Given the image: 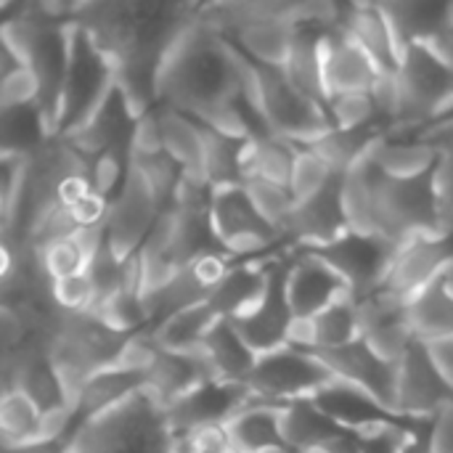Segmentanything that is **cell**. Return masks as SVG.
<instances>
[{
    "label": "cell",
    "instance_id": "cell-1",
    "mask_svg": "<svg viewBox=\"0 0 453 453\" xmlns=\"http://www.w3.org/2000/svg\"><path fill=\"white\" fill-rule=\"evenodd\" d=\"M199 3H77L74 21L109 53L117 88L138 117L159 106V80L173 45L196 19Z\"/></svg>",
    "mask_w": 453,
    "mask_h": 453
},
{
    "label": "cell",
    "instance_id": "cell-2",
    "mask_svg": "<svg viewBox=\"0 0 453 453\" xmlns=\"http://www.w3.org/2000/svg\"><path fill=\"white\" fill-rule=\"evenodd\" d=\"M250 61L196 13L170 50L159 80V106L180 111L199 125L250 98Z\"/></svg>",
    "mask_w": 453,
    "mask_h": 453
},
{
    "label": "cell",
    "instance_id": "cell-3",
    "mask_svg": "<svg viewBox=\"0 0 453 453\" xmlns=\"http://www.w3.org/2000/svg\"><path fill=\"white\" fill-rule=\"evenodd\" d=\"M372 188L374 234L403 247L422 236H451L443 228V207L438 191V167L419 178H390L366 157Z\"/></svg>",
    "mask_w": 453,
    "mask_h": 453
},
{
    "label": "cell",
    "instance_id": "cell-4",
    "mask_svg": "<svg viewBox=\"0 0 453 453\" xmlns=\"http://www.w3.org/2000/svg\"><path fill=\"white\" fill-rule=\"evenodd\" d=\"M178 435L167 409L143 388L119 406L88 422L69 453H175Z\"/></svg>",
    "mask_w": 453,
    "mask_h": 453
},
{
    "label": "cell",
    "instance_id": "cell-5",
    "mask_svg": "<svg viewBox=\"0 0 453 453\" xmlns=\"http://www.w3.org/2000/svg\"><path fill=\"white\" fill-rule=\"evenodd\" d=\"M135 334L109 326L98 313H69L64 311L58 329L53 334L50 358L61 374L69 403L74 406L90 377L119 364Z\"/></svg>",
    "mask_w": 453,
    "mask_h": 453
},
{
    "label": "cell",
    "instance_id": "cell-6",
    "mask_svg": "<svg viewBox=\"0 0 453 453\" xmlns=\"http://www.w3.org/2000/svg\"><path fill=\"white\" fill-rule=\"evenodd\" d=\"M250 101L263 114L268 130L295 146H311L334 127L329 111L297 90L281 66L250 61Z\"/></svg>",
    "mask_w": 453,
    "mask_h": 453
},
{
    "label": "cell",
    "instance_id": "cell-7",
    "mask_svg": "<svg viewBox=\"0 0 453 453\" xmlns=\"http://www.w3.org/2000/svg\"><path fill=\"white\" fill-rule=\"evenodd\" d=\"M117 85V69L109 53L93 40V35L77 24L69 32V66L61 93V109L56 122V138L77 133L109 98Z\"/></svg>",
    "mask_w": 453,
    "mask_h": 453
},
{
    "label": "cell",
    "instance_id": "cell-8",
    "mask_svg": "<svg viewBox=\"0 0 453 453\" xmlns=\"http://www.w3.org/2000/svg\"><path fill=\"white\" fill-rule=\"evenodd\" d=\"M401 119L390 135H414L453 106V66L430 45H411L401 56Z\"/></svg>",
    "mask_w": 453,
    "mask_h": 453
},
{
    "label": "cell",
    "instance_id": "cell-9",
    "mask_svg": "<svg viewBox=\"0 0 453 453\" xmlns=\"http://www.w3.org/2000/svg\"><path fill=\"white\" fill-rule=\"evenodd\" d=\"M332 382H337V377L313 353L284 345L257 358L247 388L252 390V398L284 406L313 398Z\"/></svg>",
    "mask_w": 453,
    "mask_h": 453
},
{
    "label": "cell",
    "instance_id": "cell-10",
    "mask_svg": "<svg viewBox=\"0 0 453 453\" xmlns=\"http://www.w3.org/2000/svg\"><path fill=\"white\" fill-rule=\"evenodd\" d=\"M398 250H401L398 244L382 236L361 234L350 228L337 242L319 247V250H308V252H313L326 265H332L345 279L350 297L356 303H364L385 287Z\"/></svg>",
    "mask_w": 453,
    "mask_h": 453
},
{
    "label": "cell",
    "instance_id": "cell-11",
    "mask_svg": "<svg viewBox=\"0 0 453 453\" xmlns=\"http://www.w3.org/2000/svg\"><path fill=\"white\" fill-rule=\"evenodd\" d=\"M212 226L223 247L236 260H252L260 255H268L281 247H292L289 239H284L252 204L244 186L234 188H218L212 191L210 204ZM295 250V247H292Z\"/></svg>",
    "mask_w": 453,
    "mask_h": 453
},
{
    "label": "cell",
    "instance_id": "cell-12",
    "mask_svg": "<svg viewBox=\"0 0 453 453\" xmlns=\"http://www.w3.org/2000/svg\"><path fill=\"white\" fill-rule=\"evenodd\" d=\"M159 212H162V207H159L149 180L133 165L122 191L111 199L109 215L104 223L106 242H109L111 252L119 260H130V257L141 255Z\"/></svg>",
    "mask_w": 453,
    "mask_h": 453
},
{
    "label": "cell",
    "instance_id": "cell-13",
    "mask_svg": "<svg viewBox=\"0 0 453 453\" xmlns=\"http://www.w3.org/2000/svg\"><path fill=\"white\" fill-rule=\"evenodd\" d=\"M292 260H295V252L281 255L268 271V287H265L263 300L247 316H239L231 321L236 326V332L244 337V342L257 356L284 348L289 340V332L297 321L292 313V305H289V295H287Z\"/></svg>",
    "mask_w": 453,
    "mask_h": 453
},
{
    "label": "cell",
    "instance_id": "cell-14",
    "mask_svg": "<svg viewBox=\"0 0 453 453\" xmlns=\"http://www.w3.org/2000/svg\"><path fill=\"white\" fill-rule=\"evenodd\" d=\"M316 406L329 414L337 425H342L350 433H372L382 427H398L406 433H419L433 425V419H419V417H406L401 411L388 409L382 401L369 395L366 390L348 385V382H332L321 393L313 395Z\"/></svg>",
    "mask_w": 453,
    "mask_h": 453
},
{
    "label": "cell",
    "instance_id": "cell-15",
    "mask_svg": "<svg viewBox=\"0 0 453 453\" xmlns=\"http://www.w3.org/2000/svg\"><path fill=\"white\" fill-rule=\"evenodd\" d=\"M252 398V390L247 385L223 382V380H207L196 385L191 393L178 398L167 409L170 427L178 438H188L204 427H223L228 425Z\"/></svg>",
    "mask_w": 453,
    "mask_h": 453
},
{
    "label": "cell",
    "instance_id": "cell-16",
    "mask_svg": "<svg viewBox=\"0 0 453 453\" xmlns=\"http://www.w3.org/2000/svg\"><path fill=\"white\" fill-rule=\"evenodd\" d=\"M453 260V234L451 236H422L403 244L393 260L388 281L382 292L403 300L406 305L433 287Z\"/></svg>",
    "mask_w": 453,
    "mask_h": 453
},
{
    "label": "cell",
    "instance_id": "cell-17",
    "mask_svg": "<svg viewBox=\"0 0 453 453\" xmlns=\"http://www.w3.org/2000/svg\"><path fill=\"white\" fill-rule=\"evenodd\" d=\"M453 401V390L443 380L427 342L414 340L398 364V411L406 417L435 419V414Z\"/></svg>",
    "mask_w": 453,
    "mask_h": 453
},
{
    "label": "cell",
    "instance_id": "cell-18",
    "mask_svg": "<svg viewBox=\"0 0 453 453\" xmlns=\"http://www.w3.org/2000/svg\"><path fill=\"white\" fill-rule=\"evenodd\" d=\"M340 382L356 385L398 411V364L380 358L364 340H356L337 350L313 353Z\"/></svg>",
    "mask_w": 453,
    "mask_h": 453
},
{
    "label": "cell",
    "instance_id": "cell-19",
    "mask_svg": "<svg viewBox=\"0 0 453 453\" xmlns=\"http://www.w3.org/2000/svg\"><path fill=\"white\" fill-rule=\"evenodd\" d=\"M138 114L133 111L125 93L114 85L101 109L66 141L93 165L104 154H125L133 157V135L138 125Z\"/></svg>",
    "mask_w": 453,
    "mask_h": 453
},
{
    "label": "cell",
    "instance_id": "cell-20",
    "mask_svg": "<svg viewBox=\"0 0 453 453\" xmlns=\"http://www.w3.org/2000/svg\"><path fill=\"white\" fill-rule=\"evenodd\" d=\"M289 305L297 321H308L334 305L342 297H350V289L345 279L326 265L321 257H316L308 250H295L289 284H287Z\"/></svg>",
    "mask_w": 453,
    "mask_h": 453
},
{
    "label": "cell",
    "instance_id": "cell-21",
    "mask_svg": "<svg viewBox=\"0 0 453 453\" xmlns=\"http://www.w3.org/2000/svg\"><path fill=\"white\" fill-rule=\"evenodd\" d=\"M358 313H361V340L380 358L390 364H401L417 340L409 321L406 303L380 289L374 297L358 303Z\"/></svg>",
    "mask_w": 453,
    "mask_h": 453
},
{
    "label": "cell",
    "instance_id": "cell-22",
    "mask_svg": "<svg viewBox=\"0 0 453 453\" xmlns=\"http://www.w3.org/2000/svg\"><path fill=\"white\" fill-rule=\"evenodd\" d=\"M380 74V66L342 24H334L324 35V82L329 101L345 93H372Z\"/></svg>",
    "mask_w": 453,
    "mask_h": 453
},
{
    "label": "cell",
    "instance_id": "cell-23",
    "mask_svg": "<svg viewBox=\"0 0 453 453\" xmlns=\"http://www.w3.org/2000/svg\"><path fill=\"white\" fill-rule=\"evenodd\" d=\"M345 231H350V223L342 204V175H337L324 191L295 207L287 239L295 250H319L337 242Z\"/></svg>",
    "mask_w": 453,
    "mask_h": 453
},
{
    "label": "cell",
    "instance_id": "cell-24",
    "mask_svg": "<svg viewBox=\"0 0 453 453\" xmlns=\"http://www.w3.org/2000/svg\"><path fill=\"white\" fill-rule=\"evenodd\" d=\"M287 252H295V250L281 247V250H273V252L252 257V260H236L228 268V273L218 281V287L210 292V300H207L210 308L226 321L247 316L265 295L271 265Z\"/></svg>",
    "mask_w": 453,
    "mask_h": 453
},
{
    "label": "cell",
    "instance_id": "cell-25",
    "mask_svg": "<svg viewBox=\"0 0 453 453\" xmlns=\"http://www.w3.org/2000/svg\"><path fill=\"white\" fill-rule=\"evenodd\" d=\"M361 340V313L358 303L353 297H342L319 316L308 321H295L287 345L321 353V350H337L350 342Z\"/></svg>",
    "mask_w": 453,
    "mask_h": 453
},
{
    "label": "cell",
    "instance_id": "cell-26",
    "mask_svg": "<svg viewBox=\"0 0 453 453\" xmlns=\"http://www.w3.org/2000/svg\"><path fill=\"white\" fill-rule=\"evenodd\" d=\"M332 27L326 24H311V21H297V35L289 50L287 64L281 66L289 82L303 90L308 98L319 101L329 111V93L324 82V35Z\"/></svg>",
    "mask_w": 453,
    "mask_h": 453
},
{
    "label": "cell",
    "instance_id": "cell-27",
    "mask_svg": "<svg viewBox=\"0 0 453 453\" xmlns=\"http://www.w3.org/2000/svg\"><path fill=\"white\" fill-rule=\"evenodd\" d=\"M207 380H215V377H212L202 350H196V353H167V350L157 348V356L149 366L146 390L165 409H170L178 398H183L186 393H191L196 385H202Z\"/></svg>",
    "mask_w": 453,
    "mask_h": 453
},
{
    "label": "cell",
    "instance_id": "cell-28",
    "mask_svg": "<svg viewBox=\"0 0 453 453\" xmlns=\"http://www.w3.org/2000/svg\"><path fill=\"white\" fill-rule=\"evenodd\" d=\"M340 24L353 35V40L372 56L380 72L401 69V50L393 37V29L380 8V3H353L342 5Z\"/></svg>",
    "mask_w": 453,
    "mask_h": 453
},
{
    "label": "cell",
    "instance_id": "cell-29",
    "mask_svg": "<svg viewBox=\"0 0 453 453\" xmlns=\"http://www.w3.org/2000/svg\"><path fill=\"white\" fill-rule=\"evenodd\" d=\"M284 406L250 398V403L226 425L234 449L239 453L287 451V443H284V435H281V411H284Z\"/></svg>",
    "mask_w": 453,
    "mask_h": 453
},
{
    "label": "cell",
    "instance_id": "cell-30",
    "mask_svg": "<svg viewBox=\"0 0 453 453\" xmlns=\"http://www.w3.org/2000/svg\"><path fill=\"white\" fill-rule=\"evenodd\" d=\"M329 414H324L313 398H300L284 406L281 411V435L289 453H316L332 441L348 435Z\"/></svg>",
    "mask_w": 453,
    "mask_h": 453
},
{
    "label": "cell",
    "instance_id": "cell-31",
    "mask_svg": "<svg viewBox=\"0 0 453 453\" xmlns=\"http://www.w3.org/2000/svg\"><path fill=\"white\" fill-rule=\"evenodd\" d=\"M202 356L207 358V366L212 372L215 380L223 382H236V385H247L255 364H257V353L244 342V337L236 332V326L226 319H220L215 324V329L210 332V337L202 345Z\"/></svg>",
    "mask_w": 453,
    "mask_h": 453
},
{
    "label": "cell",
    "instance_id": "cell-32",
    "mask_svg": "<svg viewBox=\"0 0 453 453\" xmlns=\"http://www.w3.org/2000/svg\"><path fill=\"white\" fill-rule=\"evenodd\" d=\"M398 50L403 56L411 45H427L449 21L453 3H380Z\"/></svg>",
    "mask_w": 453,
    "mask_h": 453
},
{
    "label": "cell",
    "instance_id": "cell-33",
    "mask_svg": "<svg viewBox=\"0 0 453 453\" xmlns=\"http://www.w3.org/2000/svg\"><path fill=\"white\" fill-rule=\"evenodd\" d=\"M390 133L388 125H369V127H356V130H340L332 127L326 135H321L316 143H311L308 149L316 151L334 175H345L350 173L356 165H361L372 149Z\"/></svg>",
    "mask_w": 453,
    "mask_h": 453
},
{
    "label": "cell",
    "instance_id": "cell-34",
    "mask_svg": "<svg viewBox=\"0 0 453 453\" xmlns=\"http://www.w3.org/2000/svg\"><path fill=\"white\" fill-rule=\"evenodd\" d=\"M372 162L390 178H419L438 167L441 154L433 143L422 138L385 135L372 149Z\"/></svg>",
    "mask_w": 453,
    "mask_h": 453
},
{
    "label": "cell",
    "instance_id": "cell-35",
    "mask_svg": "<svg viewBox=\"0 0 453 453\" xmlns=\"http://www.w3.org/2000/svg\"><path fill=\"white\" fill-rule=\"evenodd\" d=\"M218 321H220V316L210 308V303H202V305H194L188 311L170 316L165 324H159L154 332H149V337L159 350L196 353V350H202L204 340L210 337V332L215 329Z\"/></svg>",
    "mask_w": 453,
    "mask_h": 453
},
{
    "label": "cell",
    "instance_id": "cell-36",
    "mask_svg": "<svg viewBox=\"0 0 453 453\" xmlns=\"http://www.w3.org/2000/svg\"><path fill=\"white\" fill-rule=\"evenodd\" d=\"M157 119L162 130L165 151L183 167L188 175H204V130L191 117L157 106Z\"/></svg>",
    "mask_w": 453,
    "mask_h": 453
},
{
    "label": "cell",
    "instance_id": "cell-37",
    "mask_svg": "<svg viewBox=\"0 0 453 453\" xmlns=\"http://www.w3.org/2000/svg\"><path fill=\"white\" fill-rule=\"evenodd\" d=\"M204 178L218 188H234L247 183V149L250 141L226 138L210 127H204Z\"/></svg>",
    "mask_w": 453,
    "mask_h": 453
},
{
    "label": "cell",
    "instance_id": "cell-38",
    "mask_svg": "<svg viewBox=\"0 0 453 453\" xmlns=\"http://www.w3.org/2000/svg\"><path fill=\"white\" fill-rule=\"evenodd\" d=\"M297 149L300 146H295L292 141L279 138L273 133L250 141V149H247V183L250 180H268V183L289 188Z\"/></svg>",
    "mask_w": 453,
    "mask_h": 453
},
{
    "label": "cell",
    "instance_id": "cell-39",
    "mask_svg": "<svg viewBox=\"0 0 453 453\" xmlns=\"http://www.w3.org/2000/svg\"><path fill=\"white\" fill-rule=\"evenodd\" d=\"M3 117V157H32L50 135L37 104L0 109Z\"/></svg>",
    "mask_w": 453,
    "mask_h": 453
},
{
    "label": "cell",
    "instance_id": "cell-40",
    "mask_svg": "<svg viewBox=\"0 0 453 453\" xmlns=\"http://www.w3.org/2000/svg\"><path fill=\"white\" fill-rule=\"evenodd\" d=\"M45 414L19 390L3 393L0 403V430L3 446H27L42 441Z\"/></svg>",
    "mask_w": 453,
    "mask_h": 453
},
{
    "label": "cell",
    "instance_id": "cell-41",
    "mask_svg": "<svg viewBox=\"0 0 453 453\" xmlns=\"http://www.w3.org/2000/svg\"><path fill=\"white\" fill-rule=\"evenodd\" d=\"M244 188H247L252 204L257 207V212L287 239L289 223H292V215H295V207H297L292 191L287 186H276V183H268V180H250Z\"/></svg>",
    "mask_w": 453,
    "mask_h": 453
},
{
    "label": "cell",
    "instance_id": "cell-42",
    "mask_svg": "<svg viewBox=\"0 0 453 453\" xmlns=\"http://www.w3.org/2000/svg\"><path fill=\"white\" fill-rule=\"evenodd\" d=\"M334 178L337 175L329 170V165L316 151H311L308 146L297 149V159H295L292 180H289V191H292L297 204L311 199V196H316L319 191H324Z\"/></svg>",
    "mask_w": 453,
    "mask_h": 453
},
{
    "label": "cell",
    "instance_id": "cell-43",
    "mask_svg": "<svg viewBox=\"0 0 453 453\" xmlns=\"http://www.w3.org/2000/svg\"><path fill=\"white\" fill-rule=\"evenodd\" d=\"M403 138H422L433 143L441 154L438 162V191H441V207H443V228L453 234V125L441 130H427L419 135H403Z\"/></svg>",
    "mask_w": 453,
    "mask_h": 453
},
{
    "label": "cell",
    "instance_id": "cell-44",
    "mask_svg": "<svg viewBox=\"0 0 453 453\" xmlns=\"http://www.w3.org/2000/svg\"><path fill=\"white\" fill-rule=\"evenodd\" d=\"M329 117H332V125L340 127V130H356V127H369V125H380L382 122L372 93L334 96L329 101Z\"/></svg>",
    "mask_w": 453,
    "mask_h": 453
},
{
    "label": "cell",
    "instance_id": "cell-45",
    "mask_svg": "<svg viewBox=\"0 0 453 453\" xmlns=\"http://www.w3.org/2000/svg\"><path fill=\"white\" fill-rule=\"evenodd\" d=\"M40 260L50 276V281H61V279H72V276H80L88 271L90 260L88 255L80 250V244L72 239H64V242H56L45 250H40Z\"/></svg>",
    "mask_w": 453,
    "mask_h": 453
},
{
    "label": "cell",
    "instance_id": "cell-46",
    "mask_svg": "<svg viewBox=\"0 0 453 453\" xmlns=\"http://www.w3.org/2000/svg\"><path fill=\"white\" fill-rule=\"evenodd\" d=\"M53 295H56L58 308H64L69 313H85V311H93V305H96V289H93L88 271L80 276L56 281Z\"/></svg>",
    "mask_w": 453,
    "mask_h": 453
},
{
    "label": "cell",
    "instance_id": "cell-47",
    "mask_svg": "<svg viewBox=\"0 0 453 453\" xmlns=\"http://www.w3.org/2000/svg\"><path fill=\"white\" fill-rule=\"evenodd\" d=\"M24 104H37V80L29 66L0 77V109H13Z\"/></svg>",
    "mask_w": 453,
    "mask_h": 453
},
{
    "label": "cell",
    "instance_id": "cell-48",
    "mask_svg": "<svg viewBox=\"0 0 453 453\" xmlns=\"http://www.w3.org/2000/svg\"><path fill=\"white\" fill-rule=\"evenodd\" d=\"M358 435H361V453H401L411 433L398 430V427H382V430L358 433Z\"/></svg>",
    "mask_w": 453,
    "mask_h": 453
},
{
    "label": "cell",
    "instance_id": "cell-49",
    "mask_svg": "<svg viewBox=\"0 0 453 453\" xmlns=\"http://www.w3.org/2000/svg\"><path fill=\"white\" fill-rule=\"evenodd\" d=\"M433 453H453V401L433 419Z\"/></svg>",
    "mask_w": 453,
    "mask_h": 453
},
{
    "label": "cell",
    "instance_id": "cell-50",
    "mask_svg": "<svg viewBox=\"0 0 453 453\" xmlns=\"http://www.w3.org/2000/svg\"><path fill=\"white\" fill-rule=\"evenodd\" d=\"M433 361L438 364L443 380L449 382V388L453 390V340H441V342H427Z\"/></svg>",
    "mask_w": 453,
    "mask_h": 453
},
{
    "label": "cell",
    "instance_id": "cell-51",
    "mask_svg": "<svg viewBox=\"0 0 453 453\" xmlns=\"http://www.w3.org/2000/svg\"><path fill=\"white\" fill-rule=\"evenodd\" d=\"M433 50H435V56L438 58H443L449 66H453V11H451V16H449V21L443 24V29L427 42Z\"/></svg>",
    "mask_w": 453,
    "mask_h": 453
},
{
    "label": "cell",
    "instance_id": "cell-52",
    "mask_svg": "<svg viewBox=\"0 0 453 453\" xmlns=\"http://www.w3.org/2000/svg\"><path fill=\"white\" fill-rule=\"evenodd\" d=\"M401 453H433V425L414 433V435H409V441H406Z\"/></svg>",
    "mask_w": 453,
    "mask_h": 453
},
{
    "label": "cell",
    "instance_id": "cell-53",
    "mask_svg": "<svg viewBox=\"0 0 453 453\" xmlns=\"http://www.w3.org/2000/svg\"><path fill=\"white\" fill-rule=\"evenodd\" d=\"M441 284H443V289H446V292L453 297V260H451V265L446 268V273L441 276Z\"/></svg>",
    "mask_w": 453,
    "mask_h": 453
},
{
    "label": "cell",
    "instance_id": "cell-54",
    "mask_svg": "<svg viewBox=\"0 0 453 453\" xmlns=\"http://www.w3.org/2000/svg\"><path fill=\"white\" fill-rule=\"evenodd\" d=\"M273 453H287V451H273Z\"/></svg>",
    "mask_w": 453,
    "mask_h": 453
},
{
    "label": "cell",
    "instance_id": "cell-55",
    "mask_svg": "<svg viewBox=\"0 0 453 453\" xmlns=\"http://www.w3.org/2000/svg\"><path fill=\"white\" fill-rule=\"evenodd\" d=\"M316 453H321V451H316Z\"/></svg>",
    "mask_w": 453,
    "mask_h": 453
}]
</instances>
